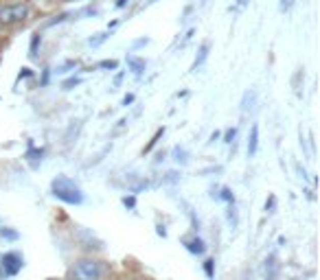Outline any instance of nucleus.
Instances as JSON below:
<instances>
[{
	"mask_svg": "<svg viewBox=\"0 0 320 280\" xmlns=\"http://www.w3.org/2000/svg\"><path fill=\"white\" fill-rule=\"evenodd\" d=\"M48 280H55V278H48Z\"/></svg>",
	"mask_w": 320,
	"mask_h": 280,
	"instance_id": "nucleus-33",
	"label": "nucleus"
},
{
	"mask_svg": "<svg viewBox=\"0 0 320 280\" xmlns=\"http://www.w3.org/2000/svg\"><path fill=\"white\" fill-rule=\"evenodd\" d=\"M254 105H257V90H246L244 92V99H242V112L244 114H248L254 109Z\"/></svg>",
	"mask_w": 320,
	"mask_h": 280,
	"instance_id": "nucleus-6",
	"label": "nucleus"
},
{
	"mask_svg": "<svg viewBox=\"0 0 320 280\" xmlns=\"http://www.w3.org/2000/svg\"><path fill=\"white\" fill-rule=\"evenodd\" d=\"M132 101H134V94H125V99H123V105H129Z\"/></svg>",
	"mask_w": 320,
	"mask_h": 280,
	"instance_id": "nucleus-27",
	"label": "nucleus"
},
{
	"mask_svg": "<svg viewBox=\"0 0 320 280\" xmlns=\"http://www.w3.org/2000/svg\"><path fill=\"white\" fill-rule=\"evenodd\" d=\"M116 66H119V62H116V60H103V62H99V68H105V70H116Z\"/></svg>",
	"mask_w": 320,
	"mask_h": 280,
	"instance_id": "nucleus-18",
	"label": "nucleus"
},
{
	"mask_svg": "<svg viewBox=\"0 0 320 280\" xmlns=\"http://www.w3.org/2000/svg\"><path fill=\"white\" fill-rule=\"evenodd\" d=\"M184 245H186V249L191 254H195V256H202L206 252V245H204V241H202L200 237H189V239H184Z\"/></svg>",
	"mask_w": 320,
	"mask_h": 280,
	"instance_id": "nucleus-5",
	"label": "nucleus"
},
{
	"mask_svg": "<svg viewBox=\"0 0 320 280\" xmlns=\"http://www.w3.org/2000/svg\"><path fill=\"white\" fill-rule=\"evenodd\" d=\"M213 265H215V261H206L204 263V271H206L208 278H213Z\"/></svg>",
	"mask_w": 320,
	"mask_h": 280,
	"instance_id": "nucleus-23",
	"label": "nucleus"
},
{
	"mask_svg": "<svg viewBox=\"0 0 320 280\" xmlns=\"http://www.w3.org/2000/svg\"><path fill=\"white\" fill-rule=\"evenodd\" d=\"M257 147H259V127L252 125L250 136H248V158H252L254 153H257Z\"/></svg>",
	"mask_w": 320,
	"mask_h": 280,
	"instance_id": "nucleus-8",
	"label": "nucleus"
},
{
	"mask_svg": "<svg viewBox=\"0 0 320 280\" xmlns=\"http://www.w3.org/2000/svg\"><path fill=\"white\" fill-rule=\"evenodd\" d=\"M149 3H158V0H149Z\"/></svg>",
	"mask_w": 320,
	"mask_h": 280,
	"instance_id": "nucleus-32",
	"label": "nucleus"
},
{
	"mask_svg": "<svg viewBox=\"0 0 320 280\" xmlns=\"http://www.w3.org/2000/svg\"><path fill=\"white\" fill-rule=\"evenodd\" d=\"M163 134H165V127H160V129L156 131V134H154V138H151V140H149V145H147V147H145V153H149L151 149H154V147H156V143H158V140H160V138H163Z\"/></svg>",
	"mask_w": 320,
	"mask_h": 280,
	"instance_id": "nucleus-15",
	"label": "nucleus"
},
{
	"mask_svg": "<svg viewBox=\"0 0 320 280\" xmlns=\"http://www.w3.org/2000/svg\"><path fill=\"white\" fill-rule=\"evenodd\" d=\"M123 204H125L127 208H134V206H136V200H134V197H123Z\"/></svg>",
	"mask_w": 320,
	"mask_h": 280,
	"instance_id": "nucleus-25",
	"label": "nucleus"
},
{
	"mask_svg": "<svg viewBox=\"0 0 320 280\" xmlns=\"http://www.w3.org/2000/svg\"><path fill=\"white\" fill-rule=\"evenodd\" d=\"M213 197H217V200H224L228 204H235V195H232L230 188H222V193H213Z\"/></svg>",
	"mask_w": 320,
	"mask_h": 280,
	"instance_id": "nucleus-13",
	"label": "nucleus"
},
{
	"mask_svg": "<svg viewBox=\"0 0 320 280\" xmlns=\"http://www.w3.org/2000/svg\"><path fill=\"white\" fill-rule=\"evenodd\" d=\"M235 136H237V129H228L226 136H224V143H232V140H235Z\"/></svg>",
	"mask_w": 320,
	"mask_h": 280,
	"instance_id": "nucleus-24",
	"label": "nucleus"
},
{
	"mask_svg": "<svg viewBox=\"0 0 320 280\" xmlns=\"http://www.w3.org/2000/svg\"><path fill=\"white\" fill-rule=\"evenodd\" d=\"M158 234H160V237H167V232H165L163 226H158Z\"/></svg>",
	"mask_w": 320,
	"mask_h": 280,
	"instance_id": "nucleus-29",
	"label": "nucleus"
},
{
	"mask_svg": "<svg viewBox=\"0 0 320 280\" xmlns=\"http://www.w3.org/2000/svg\"><path fill=\"white\" fill-rule=\"evenodd\" d=\"M64 20H68V13H60V16H55L53 20H48V22H44V26L48 29V26H55V24H62Z\"/></svg>",
	"mask_w": 320,
	"mask_h": 280,
	"instance_id": "nucleus-17",
	"label": "nucleus"
},
{
	"mask_svg": "<svg viewBox=\"0 0 320 280\" xmlns=\"http://www.w3.org/2000/svg\"><path fill=\"white\" fill-rule=\"evenodd\" d=\"M125 3H127V0H119V3H116V7H123Z\"/></svg>",
	"mask_w": 320,
	"mask_h": 280,
	"instance_id": "nucleus-30",
	"label": "nucleus"
},
{
	"mask_svg": "<svg viewBox=\"0 0 320 280\" xmlns=\"http://www.w3.org/2000/svg\"><path fill=\"white\" fill-rule=\"evenodd\" d=\"M26 16H29V5L26 3H16V5L0 7V24H5V26L18 24V22L26 20Z\"/></svg>",
	"mask_w": 320,
	"mask_h": 280,
	"instance_id": "nucleus-3",
	"label": "nucleus"
},
{
	"mask_svg": "<svg viewBox=\"0 0 320 280\" xmlns=\"http://www.w3.org/2000/svg\"><path fill=\"white\" fill-rule=\"evenodd\" d=\"M105 267L103 263L94 259H82L72 265L70 269V280H103Z\"/></svg>",
	"mask_w": 320,
	"mask_h": 280,
	"instance_id": "nucleus-2",
	"label": "nucleus"
},
{
	"mask_svg": "<svg viewBox=\"0 0 320 280\" xmlns=\"http://www.w3.org/2000/svg\"><path fill=\"white\" fill-rule=\"evenodd\" d=\"M127 66H129V70H132L136 77H141L143 72H145V66H147V62H145V60H141V57H134V55H129V57H127Z\"/></svg>",
	"mask_w": 320,
	"mask_h": 280,
	"instance_id": "nucleus-7",
	"label": "nucleus"
},
{
	"mask_svg": "<svg viewBox=\"0 0 320 280\" xmlns=\"http://www.w3.org/2000/svg\"><path fill=\"white\" fill-rule=\"evenodd\" d=\"M173 160H176L178 164H186V162H189L186 149H182V147H176V149H173Z\"/></svg>",
	"mask_w": 320,
	"mask_h": 280,
	"instance_id": "nucleus-12",
	"label": "nucleus"
},
{
	"mask_svg": "<svg viewBox=\"0 0 320 280\" xmlns=\"http://www.w3.org/2000/svg\"><path fill=\"white\" fill-rule=\"evenodd\" d=\"M42 44V35L40 33H33V38H31V57H38V46Z\"/></svg>",
	"mask_w": 320,
	"mask_h": 280,
	"instance_id": "nucleus-14",
	"label": "nucleus"
},
{
	"mask_svg": "<svg viewBox=\"0 0 320 280\" xmlns=\"http://www.w3.org/2000/svg\"><path fill=\"white\" fill-rule=\"evenodd\" d=\"M0 237L9 239V241H16L18 239V232L16 230H9V228H0Z\"/></svg>",
	"mask_w": 320,
	"mask_h": 280,
	"instance_id": "nucleus-16",
	"label": "nucleus"
},
{
	"mask_svg": "<svg viewBox=\"0 0 320 280\" xmlns=\"http://www.w3.org/2000/svg\"><path fill=\"white\" fill-rule=\"evenodd\" d=\"M33 72H31V68H22L20 70V75H18V79H26V77H31Z\"/></svg>",
	"mask_w": 320,
	"mask_h": 280,
	"instance_id": "nucleus-26",
	"label": "nucleus"
},
{
	"mask_svg": "<svg viewBox=\"0 0 320 280\" xmlns=\"http://www.w3.org/2000/svg\"><path fill=\"white\" fill-rule=\"evenodd\" d=\"M24 265V259L18 252H7L3 256V274L5 276H16Z\"/></svg>",
	"mask_w": 320,
	"mask_h": 280,
	"instance_id": "nucleus-4",
	"label": "nucleus"
},
{
	"mask_svg": "<svg viewBox=\"0 0 320 280\" xmlns=\"http://www.w3.org/2000/svg\"><path fill=\"white\" fill-rule=\"evenodd\" d=\"M50 190H53V195H55L60 202H64V204L79 206V204L84 202L82 188H79L72 180L64 178V175H60V178H55L53 182H50Z\"/></svg>",
	"mask_w": 320,
	"mask_h": 280,
	"instance_id": "nucleus-1",
	"label": "nucleus"
},
{
	"mask_svg": "<svg viewBox=\"0 0 320 280\" xmlns=\"http://www.w3.org/2000/svg\"><path fill=\"white\" fill-rule=\"evenodd\" d=\"M42 156H44V149H31L26 153V160H42Z\"/></svg>",
	"mask_w": 320,
	"mask_h": 280,
	"instance_id": "nucleus-20",
	"label": "nucleus"
},
{
	"mask_svg": "<svg viewBox=\"0 0 320 280\" xmlns=\"http://www.w3.org/2000/svg\"><path fill=\"white\" fill-rule=\"evenodd\" d=\"M292 5H294V0H281V5H279V9L285 13V11H289L292 9Z\"/></svg>",
	"mask_w": 320,
	"mask_h": 280,
	"instance_id": "nucleus-21",
	"label": "nucleus"
},
{
	"mask_svg": "<svg viewBox=\"0 0 320 280\" xmlns=\"http://www.w3.org/2000/svg\"><path fill=\"white\" fill-rule=\"evenodd\" d=\"M75 86H79V79H77V77H70V79H66V81L62 83V90H72Z\"/></svg>",
	"mask_w": 320,
	"mask_h": 280,
	"instance_id": "nucleus-19",
	"label": "nucleus"
},
{
	"mask_svg": "<svg viewBox=\"0 0 320 280\" xmlns=\"http://www.w3.org/2000/svg\"><path fill=\"white\" fill-rule=\"evenodd\" d=\"M276 271H279V265H276V256L272 254L265 261V280H276Z\"/></svg>",
	"mask_w": 320,
	"mask_h": 280,
	"instance_id": "nucleus-9",
	"label": "nucleus"
},
{
	"mask_svg": "<svg viewBox=\"0 0 320 280\" xmlns=\"http://www.w3.org/2000/svg\"><path fill=\"white\" fill-rule=\"evenodd\" d=\"M208 50H210V46H208V44H202V46H200V50H198V55H195V62H193V70H198L200 66L206 62V57H208Z\"/></svg>",
	"mask_w": 320,
	"mask_h": 280,
	"instance_id": "nucleus-10",
	"label": "nucleus"
},
{
	"mask_svg": "<svg viewBox=\"0 0 320 280\" xmlns=\"http://www.w3.org/2000/svg\"><path fill=\"white\" fill-rule=\"evenodd\" d=\"M108 38H110V33L108 31H103V33H97V35H92V38L88 40V46H92V48H97V46H101Z\"/></svg>",
	"mask_w": 320,
	"mask_h": 280,
	"instance_id": "nucleus-11",
	"label": "nucleus"
},
{
	"mask_svg": "<svg viewBox=\"0 0 320 280\" xmlns=\"http://www.w3.org/2000/svg\"><path fill=\"white\" fill-rule=\"evenodd\" d=\"M75 66H77V62H66L64 66H60V68H57L55 72H57V75H60V72H66L68 68H75Z\"/></svg>",
	"mask_w": 320,
	"mask_h": 280,
	"instance_id": "nucleus-22",
	"label": "nucleus"
},
{
	"mask_svg": "<svg viewBox=\"0 0 320 280\" xmlns=\"http://www.w3.org/2000/svg\"><path fill=\"white\" fill-rule=\"evenodd\" d=\"M246 3H248V0H239V5H242V7H244Z\"/></svg>",
	"mask_w": 320,
	"mask_h": 280,
	"instance_id": "nucleus-31",
	"label": "nucleus"
},
{
	"mask_svg": "<svg viewBox=\"0 0 320 280\" xmlns=\"http://www.w3.org/2000/svg\"><path fill=\"white\" fill-rule=\"evenodd\" d=\"M268 208H274V197H270V202L265 204V210H268Z\"/></svg>",
	"mask_w": 320,
	"mask_h": 280,
	"instance_id": "nucleus-28",
	"label": "nucleus"
}]
</instances>
